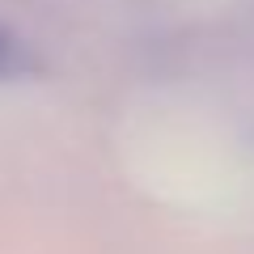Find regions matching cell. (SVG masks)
Returning <instances> with one entry per match:
<instances>
[{
	"label": "cell",
	"mask_w": 254,
	"mask_h": 254,
	"mask_svg": "<svg viewBox=\"0 0 254 254\" xmlns=\"http://www.w3.org/2000/svg\"><path fill=\"white\" fill-rule=\"evenodd\" d=\"M38 60L30 55V47L13 34L9 26H0V81H13V76H26L34 72Z\"/></svg>",
	"instance_id": "obj_1"
}]
</instances>
